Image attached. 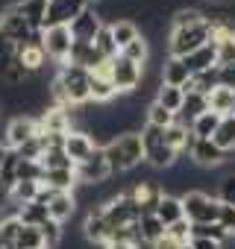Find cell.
I'll return each instance as SVG.
<instances>
[{"label": "cell", "mask_w": 235, "mask_h": 249, "mask_svg": "<svg viewBox=\"0 0 235 249\" xmlns=\"http://www.w3.org/2000/svg\"><path fill=\"white\" fill-rule=\"evenodd\" d=\"M103 153H106V161H109L112 176L130 173L138 164H144V147H141V135L138 132H127L121 138H115L112 144L103 147Z\"/></svg>", "instance_id": "1"}, {"label": "cell", "mask_w": 235, "mask_h": 249, "mask_svg": "<svg viewBox=\"0 0 235 249\" xmlns=\"http://www.w3.org/2000/svg\"><path fill=\"white\" fill-rule=\"evenodd\" d=\"M212 44V24L209 21H197L188 27H171L168 30V56H188L200 47Z\"/></svg>", "instance_id": "2"}, {"label": "cell", "mask_w": 235, "mask_h": 249, "mask_svg": "<svg viewBox=\"0 0 235 249\" xmlns=\"http://www.w3.org/2000/svg\"><path fill=\"white\" fill-rule=\"evenodd\" d=\"M182 214L188 223H217V214H220V199L217 196H209L206 191H185L182 196Z\"/></svg>", "instance_id": "3"}, {"label": "cell", "mask_w": 235, "mask_h": 249, "mask_svg": "<svg viewBox=\"0 0 235 249\" xmlns=\"http://www.w3.org/2000/svg\"><path fill=\"white\" fill-rule=\"evenodd\" d=\"M141 76H144V68L124 59L121 53H118L112 62H109V79L118 91V97H124V94H136L138 85H141Z\"/></svg>", "instance_id": "4"}, {"label": "cell", "mask_w": 235, "mask_h": 249, "mask_svg": "<svg viewBox=\"0 0 235 249\" xmlns=\"http://www.w3.org/2000/svg\"><path fill=\"white\" fill-rule=\"evenodd\" d=\"M85 9H88L85 0H47V12H44V24H41V30L71 27V21L79 18Z\"/></svg>", "instance_id": "5"}, {"label": "cell", "mask_w": 235, "mask_h": 249, "mask_svg": "<svg viewBox=\"0 0 235 249\" xmlns=\"http://www.w3.org/2000/svg\"><path fill=\"white\" fill-rule=\"evenodd\" d=\"M39 135V117H33V114H15V117H9V123H6V135H3V144L9 147V150H18V147H24L30 138H36Z\"/></svg>", "instance_id": "6"}, {"label": "cell", "mask_w": 235, "mask_h": 249, "mask_svg": "<svg viewBox=\"0 0 235 249\" xmlns=\"http://www.w3.org/2000/svg\"><path fill=\"white\" fill-rule=\"evenodd\" d=\"M71 44H74V38H71V30H68V27L41 30V47H44V53H47V59H50L53 65H62V62H68Z\"/></svg>", "instance_id": "7"}, {"label": "cell", "mask_w": 235, "mask_h": 249, "mask_svg": "<svg viewBox=\"0 0 235 249\" xmlns=\"http://www.w3.org/2000/svg\"><path fill=\"white\" fill-rule=\"evenodd\" d=\"M188 159H191L200 170H217V167L229 159V153H223L212 138H197L194 147L188 150Z\"/></svg>", "instance_id": "8"}, {"label": "cell", "mask_w": 235, "mask_h": 249, "mask_svg": "<svg viewBox=\"0 0 235 249\" xmlns=\"http://www.w3.org/2000/svg\"><path fill=\"white\" fill-rule=\"evenodd\" d=\"M112 176V170H109V161H106V153L97 147L85 161H79L77 164V182L79 185H100V182H106Z\"/></svg>", "instance_id": "9"}, {"label": "cell", "mask_w": 235, "mask_h": 249, "mask_svg": "<svg viewBox=\"0 0 235 249\" xmlns=\"http://www.w3.org/2000/svg\"><path fill=\"white\" fill-rule=\"evenodd\" d=\"M82 237L91 246H106L112 240V229H109V223L103 217V205L85 211V217H82Z\"/></svg>", "instance_id": "10"}, {"label": "cell", "mask_w": 235, "mask_h": 249, "mask_svg": "<svg viewBox=\"0 0 235 249\" xmlns=\"http://www.w3.org/2000/svg\"><path fill=\"white\" fill-rule=\"evenodd\" d=\"M0 33H3L9 41H15V44H24V41H30V36L39 33V30H30V24H27L12 6H6L3 12H0Z\"/></svg>", "instance_id": "11"}, {"label": "cell", "mask_w": 235, "mask_h": 249, "mask_svg": "<svg viewBox=\"0 0 235 249\" xmlns=\"http://www.w3.org/2000/svg\"><path fill=\"white\" fill-rule=\"evenodd\" d=\"M182 91H185V97H182V106H179V111H176V123H182V126L191 129V123H194L200 114L209 111V97L200 94V91H191V88H182Z\"/></svg>", "instance_id": "12"}, {"label": "cell", "mask_w": 235, "mask_h": 249, "mask_svg": "<svg viewBox=\"0 0 235 249\" xmlns=\"http://www.w3.org/2000/svg\"><path fill=\"white\" fill-rule=\"evenodd\" d=\"M103 27H106V24H103V18L97 15V9H94V6H88L79 18H74V21H71V27H68V30H71V38H74V41H94V36H97Z\"/></svg>", "instance_id": "13"}, {"label": "cell", "mask_w": 235, "mask_h": 249, "mask_svg": "<svg viewBox=\"0 0 235 249\" xmlns=\"http://www.w3.org/2000/svg\"><path fill=\"white\" fill-rule=\"evenodd\" d=\"M88 94H91V103H97V106H109L118 97V91L109 79V65L88 73Z\"/></svg>", "instance_id": "14"}, {"label": "cell", "mask_w": 235, "mask_h": 249, "mask_svg": "<svg viewBox=\"0 0 235 249\" xmlns=\"http://www.w3.org/2000/svg\"><path fill=\"white\" fill-rule=\"evenodd\" d=\"M182 65H185L188 76H200V73L212 71V68L217 65V56H215V44H206V47H200V50H194V53L182 56Z\"/></svg>", "instance_id": "15"}, {"label": "cell", "mask_w": 235, "mask_h": 249, "mask_svg": "<svg viewBox=\"0 0 235 249\" xmlns=\"http://www.w3.org/2000/svg\"><path fill=\"white\" fill-rule=\"evenodd\" d=\"M94 150H97V147H94V141H91L85 132H79V129H71V132L65 135V153H68V159H71L74 164L85 161V159H88Z\"/></svg>", "instance_id": "16"}, {"label": "cell", "mask_w": 235, "mask_h": 249, "mask_svg": "<svg viewBox=\"0 0 235 249\" xmlns=\"http://www.w3.org/2000/svg\"><path fill=\"white\" fill-rule=\"evenodd\" d=\"M47 214H50V220H56V223H68L74 214H77V196H74V191L68 194V191H56V196L50 199V205H47Z\"/></svg>", "instance_id": "17"}, {"label": "cell", "mask_w": 235, "mask_h": 249, "mask_svg": "<svg viewBox=\"0 0 235 249\" xmlns=\"http://www.w3.org/2000/svg\"><path fill=\"white\" fill-rule=\"evenodd\" d=\"M162 85H174V88H185L188 82H191V76H188V71H185V65H182V59H176V56H165L162 59Z\"/></svg>", "instance_id": "18"}, {"label": "cell", "mask_w": 235, "mask_h": 249, "mask_svg": "<svg viewBox=\"0 0 235 249\" xmlns=\"http://www.w3.org/2000/svg\"><path fill=\"white\" fill-rule=\"evenodd\" d=\"M12 9L30 24V30H41L44 12H47V0H18V3H12Z\"/></svg>", "instance_id": "19"}, {"label": "cell", "mask_w": 235, "mask_h": 249, "mask_svg": "<svg viewBox=\"0 0 235 249\" xmlns=\"http://www.w3.org/2000/svg\"><path fill=\"white\" fill-rule=\"evenodd\" d=\"M153 214L165 223V229L174 226V223H179V220H185V214H182V199H179L176 194H162V199H159V205H156Z\"/></svg>", "instance_id": "20"}, {"label": "cell", "mask_w": 235, "mask_h": 249, "mask_svg": "<svg viewBox=\"0 0 235 249\" xmlns=\"http://www.w3.org/2000/svg\"><path fill=\"white\" fill-rule=\"evenodd\" d=\"M109 33H112V41H115V47H118V53H121L127 44H133L138 36H141V30H138V24L136 21H130V18H121V21H115V24H109Z\"/></svg>", "instance_id": "21"}, {"label": "cell", "mask_w": 235, "mask_h": 249, "mask_svg": "<svg viewBox=\"0 0 235 249\" xmlns=\"http://www.w3.org/2000/svg\"><path fill=\"white\" fill-rule=\"evenodd\" d=\"M41 185H47V188H53V191H77V170H44V179H41Z\"/></svg>", "instance_id": "22"}, {"label": "cell", "mask_w": 235, "mask_h": 249, "mask_svg": "<svg viewBox=\"0 0 235 249\" xmlns=\"http://www.w3.org/2000/svg\"><path fill=\"white\" fill-rule=\"evenodd\" d=\"M232 108H235V91L232 88H223L220 85V88H215L209 94V111L226 117V114H232Z\"/></svg>", "instance_id": "23"}, {"label": "cell", "mask_w": 235, "mask_h": 249, "mask_svg": "<svg viewBox=\"0 0 235 249\" xmlns=\"http://www.w3.org/2000/svg\"><path fill=\"white\" fill-rule=\"evenodd\" d=\"M212 141H215L223 153H235V117H232V114L220 117V126H217V132L212 135Z\"/></svg>", "instance_id": "24"}, {"label": "cell", "mask_w": 235, "mask_h": 249, "mask_svg": "<svg viewBox=\"0 0 235 249\" xmlns=\"http://www.w3.org/2000/svg\"><path fill=\"white\" fill-rule=\"evenodd\" d=\"M182 97H185V91L182 88H174V85H159L156 88V97H153V103H159L162 108H168V111H179V106H182Z\"/></svg>", "instance_id": "25"}, {"label": "cell", "mask_w": 235, "mask_h": 249, "mask_svg": "<svg viewBox=\"0 0 235 249\" xmlns=\"http://www.w3.org/2000/svg\"><path fill=\"white\" fill-rule=\"evenodd\" d=\"M185 88L200 91V94H206V97H209L215 88H220V68L215 65L212 71H206V73H200V76H191V82H188Z\"/></svg>", "instance_id": "26"}, {"label": "cell", "mask_w": 235, "mask_h": 249, "mask_svg": "<svg viewBox=\"0 0 235 249\" xmlns=\"http://www.w3.org/2000/svg\"><path fill=\"white\" fill-rule=\"evenodd\" d=\"M165 231H168V229H165V223H162L156 214H141V220H138V234H141V240L156 243Z\"/></svg>", "instance_id": "27"}, {"label": "cell", "mask_w": 235, "mask_h": 249, "mask_svg": "<svg viewBox=\"0 0 235 249\" xmlns=\"http://www.w3.org/2000/svg\"><path fill=\"white\" fill-rule=\"evenodd\" d=\"M217 126H220V114L206 111V114H200V117L191 123V135H194V138H212V135L217 132Z\"/></svg>", "instance_id": "28"}, {"label": "cell", "mask_w": 235, "mask_h": 249, "mask_svg": "<svg viewBox=\"0 0 235 249\" xmlns=\"http://www.w3.org/2000/svg\"><path fill=\"white\" fill-rule=\"evenodd\" d=\"M121 56H124V59H130V62H136V65H141V68H144V65H147V62H150V41H147V38H144V36H138V38H136V41H133V44H127V47H124V50H121Z\"/></svg>", "instance_id": "29"}, {"label": "cell", "mask_w": 235, "mask_h": 249, "mask_svg": "<svg viewBox=\"0 0 235 249\" xmlns=\"http://www.w3.org/2000/svg\"><path fill=\"white\" fill-rule=\"evenodd\" d=\"M174 120H176V114H174V111H168V108H162L159 103H150V106L144 108V123H150V126L168 129Z\"/></svg>", "instance_id": "30"}, {"label": "cell", "mask_w": 235, "mask_h": 249, "mask_svg": "<svg viewBox=\"0 0 235 249\" xmlns=\"http://www.w3.org/2000/svg\"><path fill=\"white\" fill-rule=\"evenodd\" d=\"M44 170H77V164L68 159L65 150H44V156L39 159Z\"/></svg>", "instance_id": "31"}, {"label": "cell", "mask_w": 235, "mask_h": 249, "mask_svg": "<svg viewBox=\"0 0 235 249\" xmlns=\"http://www.w3.org/2000/svg\"><path fill=\"white\" fill-rule=\"evenodd\" d=\"M18 220H21L24 226H36V229H39L44 220H50V214H47L44 205H39V202H27V205L18 208Z\"/></svg>", "instance_id": "32"}, {"label": "cell", "mask_w": 235, "mask_h": 249, "mask_svg": "<svg viewBox=\"0 0 235 249\" xmlns=\"http://www.w3.org/2000/svg\"><path fill=\"white\" fill-rule=\"evenodd\" d=\"M18 164H21L18 153L15 150H6V159H3V164H0V182H3L6 188H12L18 182Z\"/></svg>", "instance_id": "33"}, {"label": "cell", "mask_w": 235, "mask_h": 249, "mask_svg": "<svg viewBox=\"0 0 235 249\" xmlns=\"http://www.w3.org/2000/svg\"><path fill=\"white\" fill-rule=\"evenodd\" d=\"M15 249H44V237H41V229H36V226H21Z\"/></svg>", "instance_id": "34"}, {"label": "cell", "mask_w": 235, "mask_h": 249, "mask_svg": "<svg viewBox=\"0 0 235 249\" xmlns=\"http://www.w3.org/2000/svg\"><path fill=\"white\" fill-rule=\"evenodd\" d=\"M18 59V44L9 41L3 33H0V79L6 76V71L12 68V62Z\"/></svg>", "instance_id": "35"}, {"label": "cell", "mask_w": 235, "mask_h": 249, "mask_svg": "<svg viewBox=\"0 0 235 249\" xmlns=\"http://www.w3.org/2000/svg\"><path fill=\"white\" fill-rule=\"evenodd\" d=\"M91 44H94V50H97L103 59H109V62L118 56V47H115V41H112V33H109V27H103V30L94 36V41H91Z\"/></svg>", "instance_id": "36"}, {"label": "cell", "mask_w": 235, "mask_h": 249, "mask_svg": "<svg viewBox=\"0 0 235 249\" xmlns=\"http://www.w3.org/2000/svg\"><path fill=\"white\" fill-rule=\"evenodd\" d=\"M41 179H44L41 161H24L21 159V164H18V182H39L41 185Z\"/></svg>", "instance_id": "37"}, {"label": "cell", "mask_w": 235, "mask_h": 249, "mask_svg": "<svg viewBox=\"0 0 235 249\" xmlns=\"http://www.w3.org/2000/svg\"><path fill=\"white\" fill-rule=\"evenodd\" d=\"M215 56H217V68L235 65V38H223V41H215Z\"/></svg>", "instance_id": "38"}, {"label": "cell", "mask_w": 235, "mask_h": 249, "mask_svg": "<svg viewBox=\"0 0 235 249\" xmlns=\"http://www.w3.org/2000/svg\"><path fill=\"white\" fill-rule=\"evenodd\" d=\"M91 50H94L91 41H74V44H71V53H68V65H79V68H85Z\"/></svg>", "instance_id": "39"}, {"label": "cell", "mask_w": 235, "mask_h": 249, "mask_svg": "<svg viewBox=\"0 0 235 249\" xmlns=\"http://www.w3.org/2000/svg\"><path fill=\"white\" fill-rule=\"evenodd\" d=\"M217 199L223 205H232L235 208V173H226L220 182H217Z\"/></svg>", "instance_id": "40"}, {"label": "cell", "mask_w": 235, "mask_h": 249, "mask_svg": "<svg viewBox=\"0 0 235 249\" xmlns=\"http://www.w3.org/2000/svg\"><path fill=\"white\" fill-rule=\"evenodd\" d=\"M217 223L223 226V231H226V234H235V208L220 202V214H217Z\"/></svg>", "instance_id": "41"}, {"label": "cell", "mask_w": 235, "mask_h": 249, "mask_svg": "<svg viewBox=\"0 0 235 249\" xmlns=\"http://www.w3.org/2000/svg\"><path fill=\"white\" fill-rule=\"evenodd\" d=\"M168 234L176 237L179 243H188V240H191V223H188V220H179V223L168 226Z\"/></svg>", "instance_id": "42"}, {"label": "cell", "mask_w": 235, "mask_h": 249, "mask_svg": "<svg viewBox=\"0 0 235 249\" xmlns=\"http://www.w3.org/2000/svg\"><path fill=\"white\" fill-rule=\"evenodd\" d=\"M182 246H185V243H179V240H176V237H171L168 231L153 243V249H182Z\"/></svg>", "instance_id": "43"}, {"label": "cell", "mask_w": 235, "mask_h": 249, "mask_svg": "<svg viewBox=\"0 0 235 249\" xmlns=\"http://www.w3.org/2000/svg\"><path fill=\"white\" fill-rule=\"evenodd\" d=\"M188 246H191V249H223L220 243H215V240H209V237H191Z\"/></svg>", "instance_id": "44"}, {"label": "cell", "mask_w": 235, "mask_h": 249, "mask_svg": "<svg viewBox=\"0 0 235 249\" xmlns=\"http://www.w3.org/2000/svg\"><path fill=\"white\" fill-rule=\"evenodd\" d=\"M9 205V188L3 185V182H0V211H3Z\"/></svg>", "instance_id": "45"}, {"label": "cell", "mask_w": 235, "mask_h": 249, "mask_svg": "<svg viewBox=\"0 0 235 249\" xmlns=\"http://www.w3.org/2000/svg\"><path fill=\"white\" fill-rule=\"evenodd\" d=\"M103 249H133V246H130V243H115V240H112V243H106Z\"/></svg>", "instance_id": "46"}, {"label": "cell", "mask_w": 235, "mask_h": 249, "mask_svg": "<svg viewBox=\"0 0 235 249\" xmlns=\"http://www.w3.org/2000/svg\"><path fill=\"white\" fill-rule=\"evenodd\" d=\"M133 249H153V243H147V240H138V243H136Z\"/></svg>", "instance_id": "47"}, {"label": "cell", "mask_w": 235, "mask_h": 249, "mask_svg": "<svg viewBox=\"0 0 235 249\" xmlns=\"http://www.w3.org/2000/svg\"><path fill=\"white\" fill-rule=\"evenodd\" d=\"M6 150H9V147H3V144H0V164H3V159H6Z\"/></svg>", "instance_id": "48"}, {"label": "cell", "mask_w": 235, "mask_h": 249, "mask_svg": "<svg viewBox=\"0 0 235 249\" xmlns=\"http://www.w3.org/2000/svg\"><path fill=\"white\" fill-rule=\"evenodd\" d=\"M85 3H88V6H97V3H103V0H85Z\"/></svg>", "instance_id": "49"}, {"label": "cell", "mask_w": 235, "mask_h": 249, "mask_svg": "<svg viewBox=\"0 0 235 249\" xmlns=\"http://www.w3.org/2000/svg\"><path fill=\"white\" fill-rule=\"evenodd\" d=\"M182 249H191V246H188V243H185V246H182Z\"/></svg>", "instance_id": "50"}]
</instances>
